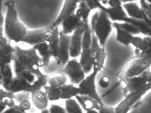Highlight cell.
Segmentation results:
<instances>
[{
  "mask_svg": "<svg viewBox=\"0 0 151 113\" xmlns=\"http://www.w3.org/2000/svg\"><path fill=\"white\" fill-rule=\"evenodd\" d=\"M14 71L17 74L22 71H36L45 67V62L33 47L23 49L18 46L14 47Z\"/></svg>",
  "mask_w": 151,
  "mask_h": 113,
  "instance_id": "cell-1",
  "label": "cell"
},
{
  "mask_svg": "<svg viewBox=\"0 0 151 113\" xmlns=\"http://www.w3.org/2000/svg\"><path fill=\"white\" fill-rule=\"evenodd\" d=\"M5 5L7 8L4 27L5 37L15 43L22 42L26 36L27 30L18 19L15 2L10 1Z\"/></svg>",
  "mask_w": 151,
  "mask_h": 113,
  "instance_id": "cell-2",
  "label": "cell"
},
{
  "mask_svg": "<svg viewBox=\"0 0 151 113\" xmlns=\"http://www.w3.org/2000/svg\"><path fill=\"white\" fill-rule=\"evenodd\" d=\"M91 29L99 40L100 45L105 48L107 39L113 27V23L106 12L104 10L96 11L91 19Z\"/></svg>",
  "mask_w": 151,
  "mask_h": 113,
  "instance_id": "cell-3",
  "label": "cell"
},
{
  "mask_svg": "<svg viewBox=\"0 0 151 113\" xmlns=\"http://www.w3.org/2000/svg\"><path fill=\"white\" fill-rule=\"evenodd\" d=\"M151 66V54L139 53L130 60L119 74L121 81L124 78L139 76Z\"/></svg>",
  "mask_w": 151,
  "mask_h": 113,
  "instance_id": "cell-4",
  "label": "cell"
},
{
  "mask_svg": "<svg viewBox=\"0 0 151 113\" xmlns=\"http://www.w3.org/2000/svg\"><path fill=\"white\" fill-rule=\"evenodd\" d=\"M122 81L125 85L122 89L123 94L125 97L130 92L137 91L151 82V68L139 76L127 78Z\"/></svg>",
  "mask_w": 151,
  "mask_h": 113,
  "instance_id": "cell-5",
  "label": "cell"
},
{
  "mask_svg": "<svg viewBox=\"0 0 151 113\" xmlns=\"http://www.w3.org/2000/svg\"><path fill=\"white\" fill-rule=\"evenodd\" d=\"M59 71L64 73L69 78L71 83L79 85L85 78V73L79 62L74 58Z\"/></svg>",
  "mask_w": 151,
  "mask_h": 113,
  "instance_id": "cell-6",
  "label": "cell"
},
{
  "mask_svg": "<svg viewBox=\"0 0 151 113\" xmlns=\"http://www.w3.org/2000/svg\"><path fill=\"white\" fill-rule=\"evenodd\" d=\"M98 74V72L93 71L92 73L86 77L78 85V87L80 89L79 95L91 97L97 101L101 105H103L104 103L96 90L95 80Z\"/></svg>",
  "mask_w": 151,
  "mask_h": 113,
  "instance_id": "cell-7",
  "label": "cell"
},
{
  "mask_svg": "<svg viewBox=\"0 0 151 113\" xmlns=\"http://www.w3.org/2000/svg\"><path fill=\"white\" fill-rule=\"evenodd\" d=\"M90 25L89 22H83L82 24L73 32L71 36L70 47V56L76 58L80 55L82 50L83 35L86 28Z\"/></svg>",
  "mask_w": 151,
  "mask_h": 113,
  "instance_id": "cell-8",
  "label": "cell"
},
{
  "mask_svg": "<svg viewBox=\"0 0 151 113\" xmlns=\"http://www.w3.org/2000/svg\"><path fill=\"white\" fill-rule=\"evenodd\" d=\"M91 48L94 51L93 71L99 73L104 66L106 58V53L105 48L100 46L98 39L93 32Z\"/></svg>",
  "mask_w": 151,
  "mask_h": 113,
  "instance_id": "cell-9",
  "label": "cell"
},
{
  "mask_svg": "<svg viewBox=\"0 0 151 113\" xmlns=\"http://www.w3.org/2000/svg\"><path fill=\"white\" fill-rule=\"evenodd\" d=\"M82 1L71 0L65 1L57 19L51 24L52 28L54 29L61 25L63 22L69 17L76 13L78 5Z\"/></svg>",
  "mask_w": 151,
  "mask_h": 113,
  "instance_id": "cell-10",
  "label": "cell"
},
{
  "mask_svg": "<svg viewBox=\"0 0 151 113\" xmlns=\"http://www.w3.org/2000/svg\"><path fill=\"white\" fill-rule=\"evenodd\" d=\"M10 41L5 36L0 39V65L10 64L14 61L15 49Z\"/></svg>",
  "mask_w": 151,
  "mask_h": 113,
  "instance_id": "cell-11",
  "label": "cell"
},
{
  "mask_svg": "<svg viewBox=\"0 0 151 113\" xmlns=\"http://www.w3.org/2000/svg\"><path fill=\"white\" fill-rule=\"evenodd\" d=\"M53 29L51 25L46 28L42 29L27 30L26 36L22 42L28 44L32 47L45 42V36L46 33Z\"/></svg>",
  "mask_w": 151,
  "mask_h": 113,
  "instance_id": "cell-12",
  "label": "cell"
},
{
  "mask_svg": "<svg viewBox=\"0 0 151 113\" xmlns=\"http://www.w3.org/2000/svg\"><path fill=\"white\" fill-rule=\"evenodd\" d=\"M71 36L64 35L60 32V57L61 66L59 71L63 68L70 60V47Z\"/></svg>",
  "mask_w": 151,
  "mask_h": 113,
  "instance_id": "cell-13",
  "label": "cell"
},
{
  "mask_svg": "<svg viewBox=\"0 0 151 113\" xmlns=\"http://www.w3.org/2000/svg\"><path fill=\"white\" fill-rule=\"evenodd\" d=\"M32 86L25 78L16 76L5 90L14 94L22 92L31 93Z\"/></svg>",
  "mask_w": 151,
  "mask_h": 113,
  "instance_id": "cell-14",
  "label": "cell"
},
{
  "mask_svg": "<svg viewBox=\"0 0 151 113\" xmlns=\"http://www.w3.org/2000/svg\"><path fill=\"white\" fill-rule=\"evenodd\" d=\"M122 6L129 17L145 21L151 26V21L148 20V18L145 16L141 8L139 7L137 2H134V1H132L123 4Z\"/></svg>",
  "mask_w": 151,
  "mask_h": 113,
  "instance_id": "cell-15",
  "label": "cell"
},
{
  "mask_svg": "<svg viewBox=\"0 0 151 113\" xmlns=\"http://www.w3.org/2000/svg\"><path fill=\"white\" fill-rule=\"evenodd\" d=\"M151 89V82L140 89L128 94L124 97V100L126 103L132 109L135 106H137L138 103L140 102V100L143 95Z\"/></svg>",
  "mask_w": 151,
  "mask_h": 113,
  "instance_id": "cell-16",
  "label": "cell"
},
{
  "mask_svg": "<svg viewBox=\"0 0 151 113\" xmlns=\"http://www.w3.org/2000/svg\"><path fill=\"white\" fill-rule=\"evenodd\" d=\"M83 20L75 14L66 18L62 23V30L61 32L64 35H69L74 32L83 23Z\"/></svg>",
  "mask_w": 151,
  "mask_h": 113,
  "instance_id": "cell-17",
  "label": "cell"
},
{
  "mask_svg": "<svg viewBox=\"0 0 151 113\" xmlns=\"http://www.w3.org/2000/svg\"><path fill=\"white\" fill-rule=\"evenodd\" d=\"M94 51L91 48L82 50L79 63L86 74L90 73L93 68Z\"/></svg>",
  "mask_w": 151,
  "mask_h": 113,
  "instance_id": "cell-18",
  "label": "cell"
},
{
  "mask_svg": "<svg viewBox=\"0 0 151 113\" xmlns=\"http://www.w3.org/2000/svg\"><path fill=\"white\" fill-rule=\"evenodd\" d=\"M52 32L54 36L52 40L48 43V45L52 57H53L56 64L60 68L61 63L60 57V32L58 27L53 29Z\"/></svg>",
  "mask_w": 151,
  "mask_h": 113,
  "instance_id": "cell-19",
  "label": "cell"
},
{
  "mask_svg": "<svg viewBox=\"0 0 151 113\" xmlns=\"http://www.w3.org/2000/svg\"><path fill=\"white\" fill-rule=\"evenodd\" d=\"M32 100L34 106L40 110L47 109L49 100L46 93L43 90H38L31 93Z\"/></svg>",
  "mask_w": 151,
  "mask_h": 113,
  "instance_id": "cell-20",
  "label": "cell"
},
{
  "mask_svg": "<svg viewBox=\"0 0 151 113\" xmlns=\"http://www.w3.org/2000/svg\"><path fill=\"white\" fill-rule=\"evenodd\" d=\"M76 98L79 105L86 111L91 109L98 110L99 109L101 104L94 99L81 95H78Z\"/></svg>",
  "mask_w": 151,
  "mask_h": 113,
  "instance_id": "cell-21",
  "label": "cell"
},
{
  "mask_svg": "<svg viewBox=\"0 0 151 113\" xmlns=\"http://www.w3.org/2000/svg\"><path fill=\"white\" fill-rule=\"evenodd\" d=\"M102 10L106 12L110 20L113 22H122V19L129 17L122 6L115 8L105 7Z\"/></svg>",
  "mask_w": 151,
  "mask_h": 113,
  "instance_id": "cell-22",
  "label": "cell"
},
{
  "mask_svg": "<svg viewBox=\"0 0 151 113\" xmlns=\"http://www.w3.org/2000/svg\"><path fill=\"white\" fill-rule=\"evenodd\" d=\"M36 49L39 55L42 58L45 62V67H47L50 63L52 53L50 51L49 45L47 42H43L37 45L32 47Z\"/></svg>",
  "mask_w": 151,
  "mask_h": 113,
  "instance_id": "cell-23",
  "label": "cell"
},
{
  "mask_svg": "<svg viewBox=\"0 0 151 113\" xmlns=\"http://www.w3.org/2000/svg\"><path fill=\"white\" fill-rule=\"evenodd\" d=\"M1 72V85L6 90L13 79V71L10 64L0 65Z\"/></svg>",
  "mask_w": 151,
  "mask_h": 113,
  "instance_id": "cell-24",
  "label": "cell"
},
{
  "mask_svg": "<svg viewBox=\"0 0 151 113\" xmlns=\"http://www.w3.org/2000/svg\"><path fill=\"white\" fill-rule=\"evenodd\" d=\"M67 76L61 71H56L48 75V84L49 85L60 87L66 84Z\"/></svg>",
  "mask_w": 151,
  "mask_h": 113,
  "instance_id": "cell-25",
  "label": "cell"
},
{
  "mask_svg": "<svg viewBox=\"0 0 151 113\" xmlns=\"http://www.w3.org/2000/svg\"><path fill=\"white\" fill-rule=\"evenodd\" d=\"M122 22L132 24L138 29L140 33L145 35V36L151 37V26L145 21L128 17L122 19Z\"/></svg>",
  "mask_w": 151,
  "mask_h": 113,
  "instance_id": "cell-26",
  "label": "cell"
},
{
  "mask_svg": "<svg viewBox=\"0 0 151 113\" xmlns=\"http://www.w3.org/2000/svg\"><path fill=\"white\" fill-rule=\"evenodd\" d=\"M61 99L68 100L79 95L80 89L73 84H66L61 87Z\"/></svg>",
  "mask_w": 151,
  "mask_h": 113,
  "instance_id": "cell-27",
  "label": "cell"
},
{
  "mask_svg": "<svg viewBox=\"0 0 151 113\" xmlns=\"http://www.w3.org/2000/svg\"><path fill=\"white\" fill-rule=\"evenodd\" d=\"M14 94L2 88L0 90V102L9 108H12L16 105Z\"/></svg>",
  "mask_w": 151,
  "mask_h": 113,
  "instance_id": "cell-28",
  "label": "cell"
},
{
  "mask_svg": "<svg viewBox=\"0 0 151 113\" xmlns=\"http://www.w3.org/2000/svg\"><path fill=\"white\" fill-rule=\"evenodd\" d=\"M91 10L88 6L86 1H82L78 5V7L76 11V14L84 22H89V15Z\"/></svg>",
  "mask_w": 151,
  "mask_h": 113,
  "instance_id": "cell-29",
  "label": "cell"
},
{
  "mask_svg": "<svg viewBox=\"0 0 151 113\" xmlns=\"http://www.w3.org/2000/svg\"><path fill=\"white\" fill-rule=\"evenodd\" d=\"M114 28L116 30V40L125 46L129 45L134 36L122 29L118 27Z\"/></svg>",
  "mask_w": 151,
  "mask_h": 113,
  "instance_id": "cell-30",
  "label": "cell"
},
{
  "mask_svg": "<svg viewBox=\"0 0 151 113\" xmlns=\"http://www.w3.org/2000/svg\"><path fill=\"white\" fill-rule=\"evenodd\" d=\"M48 74H44L40 69L39 70L37 71V79L32 86L31 93L36 90H43L48 83Z\"/></svg>",
  "mask_w": 151,
  "mask_h": 113,
  "instance_id": "cell-31",
  "label": "cell"
},
{
  "mask_svg": "<svg viewBox=\"0 0 151 113\" xmlns=\"http://www.w3.org/2000/svg\"><path fill=\"white\" fill-rule=\"evenodd\" d=\"M43 89L46 93L48 99L50 101L59 100L61 99V87H57L50 85H47Z\"/></svg>",
  "mask_w": 151,
  "mask_h": 113,
  "instance_id": "cell-32",
  "label": "cell"
},
{
  "mask_svg": "<svg viewBox=\"0 0 151 113\" xmlns=\"http://www.w3.org/2000/svg\"><path fill=\"white\" fill-rule=\"evenodd\" d=\"M113 27H118L120 29L124 30L125 31L134 35H138L140 32L137 28L132 24L129 22H124L122 23H119L116 22L113 23Z\"/></svg>",
  "mask_w": 151,
  "mask_h": 113,
  "instance_id": "cell-33",
  "label": "cell"
},
{
  "mask_svg": "<svg viewBox=\"0 0 151 113\" xmlns=\"http://www.w3.org/2000/svg\"><path fill=\"white\" fill-rule=\"evenodd\" d=\"M65 108L68 113H83L81 106L74 99H70L65 101Z\"/></svg>",
  "mask_w": 151,
  "mask_h": 113,
  "instance_id": "cell-34",
  "label": "cell"
},
{
  "mask_svg": "<svg viewBox=\"0 0 151 113\" xmlns=\"http://www.w3.org/2000/svg\"><path fill=\"white\" fill-rule=\"evenodd\" d=\"M143 39V45L140 53L142 54H151V37L145 36Z\"/></svg>",
  "mask_w": 151,
  "mask_h": 113,
  "instance_id": "cell-35",
  "label": "cell"
},
{
  "mask_svg": "<svg viewBox=\"0 0 151 113\" xmlns=\"http://www.w3.org/2000/svg\"><path fill=\"white\" fill-rule=\"evenodd\" d=\"M140 8L145 16L151 21V5L146 1H140Z\"/></svg>",
  "mask_w": 151,
  "mask_h": 113,
  "instance_id": "cell-36",
  "label": "cell"
},
{
  "mask_svg": "<svg viewBox=\"0 0 151 113\" xmlns=\"http://www.w3.org/2000/svg\"><path fill=\"white\" fill-rule=\"evenodd\" d=\"M132 108L126 103L124 99L115 107V113H128Z\"/></svg>",
  "mask_w": 151,
  "mask_h": 113,
  "instance_id": "cell-37",
  "label": "cell"
},
{
  "mask_svg": "<svg viewBox=\"0 0 151 113\" xmlns=\"http://www.w3.org/2000/svg\"><path fill=\"white\" fill-rule=\"evenodd\" d=\"M87 5L91 10L99 9V10H103L105 6L101 3V1H95V0H89L86 1Z\"/></svg>",
  "mask_w": 151,
  "mask_h": 113,
  "instance_id": "cell-38",
  "label": "cell"
},
{
  "mask_svg": "<svg viewBox=\"0 0 151 113\" xmlns=\"http://www.w3.org/2000/svg\"><path fill=\"white\" fill-rule=\"evenodd\" d=\"M2 113H27L21 110L19 105H16L14 107L12 108H9ZM40 113H49V111L47 109L41 111Z\"/></svg>",
  "mask_w": 151,
  "mask_h": 113,
  "instance_id": "cell-39",
  "label": "cell"
},
{
  "mask_svg": "<svg viewBox=\"0 0 151 113\" xmlns=\"http://www.w3.org/2000/svg\"><path fill=\"white\" fill-rule=\"evenodd\" d=\"M131 44L133 45L136 49H138L141 52L143 45V39L141 37L134 36Z\"/></svg>",
  "mask_w": 151,
  "mask_h": 113,
  "instance_id": "cell-40",
  "label": "cell"
},
{
  "mask_svg": "<svg viewBox=\"0 0 151 113\" xmlns=\"http://www.w3.org/2000/svg\"><path fill=\"white\" fill-rule=\"evenodd\" d=\"M49 113H67L65 108L56 104L51 105L50 108L48 109Z\"/></svg>",
  "mask_w": 151,
  "mask_h": 113,
  "instance_id": "cell-41",
  "label": "cell"
},
{
  "mask_svg": "<svg viewBox=\"0 0 151 113\" xmlns=\"http://www.w3.org/2000/svg\"><path fill=\"white\" fill-rule=\"evenodd\" d=\"M98 111L99 113H115V107H109L104 104L100 105Z\"/></svg>",
  "mask_w": 151,
  "mask_h": 113,
  "instance_id": "cell-42",
  "label": "cell"
},
{
  "mask_svg": "<svg viewBox=\"0 0 151 113\" xmlns=\"http://www.w3.org/2000/svg\"><path fill=\"white\" fill-rule=\"evenodd\" d=\"M19 106L21 110L26 112L30 109L31 105L28 100H24L20 102Z\"/></svg>",
  "mask_w": 151,
  "mask_h": 113,
  "instance_id": "cell-43",
  "label": "cell"
},
{
  "mask_svg": "<svg viewBox=\"0 0 151 113\" xmlns=\"http://www.w3.org/2000/svg\"><path fill=\"white\" fill-rule=\"evenodd\" d=\"M30 93L27 92H22L18 93L17 96L15 95V100L17 101L20 102L24 100H28L29 97Z\"/></svg>",
  "mask_w": 151,
  "mask_h": 113,
  "instance_id": "cell-44",
  "label": "cell"
},
{
  "mask_svg": "<svg viewBox=\"0 0 151 113\" xmlns=\"http://www.w3.org/2000/svg\"><path fill=\"white\" fill-rule=\"evenodd\" d=\"M110 83V79L109 77L104 76L101 77L99 81V84L102 88H106L108 87Z\"/></svg>",
  "mask_w": 151,
  "mask_h": 113,
  "instance_id": "cell-45",
  "label": "cell"
},
{
  "mask_svg": "<svg viewBox=\"0 0 151 113\" xmlns=\"http://www.w3.org/2000/svg\"><path fill=\"white\" fill-rule=\"evenodd\" d=\"M122 1L120 0H109L108 1V5L109 7L113 8L118 7L122 5Z\"/></svg>",
  "mask_w": 151,
  "mask_h": 113,
  "instance_id": "cell-46",
  "label": "cell"
},
{
  "mask_svg": "<svg viewBox=\"0 0 151 113\" xmlns=\"http://www.w3.org/2000/svg\"><path fill=\"white\" fill-rule=\"evenodd\" d=\"M0 27L4 28L5 25V18L3 16L2 11H1V16H0Z\"/></svg>",
  "mask_w": 151,
  "mask_h": 113,
  "instance_id": "cell-47",
  "label": "cell"
},
{
  "mask_svg": "<svg viewBox=\"0 0 151 113\" xmlns=\"http://www.w3.org/2000/svg\"><path fill=\"white\" fill-rule=\"evenodd\" d=\"M0 103H1V113H2V112H4V111L6 110L5 109L6 108V106H5L2 103H1V102H0Z\"/></svg>",
  "mask_w": 151,
  "mask_h": 113,
  "instance_id": "cell-48",
  "label": "cell"
},
{
  "mask_svg": "<svg viewBox=\"0 0 151 113\" xmlns=\"http://www.w3.org/2000/svg\"><path fill=\"white\" fill-rule=\"evenodd\" d=\"M86 113H99V112L96 109H91L86 111Z\"/></svg>",
  "mask_w": 151,
  "mask_h": 113,
  "instance_id": "cell-49",
  "label": "cell"
},
{
  "mask_svg": "<svg viewBox=\"0 0 151 113\" xmlns=\"http://www.w3.org/2000/svg\"><path fill=\"white\" fill-rule=\"evenodd\" d=\"M101 2L103 5H108V1H101Z\"/></svg>",
  "mask_w": 151,
  "mask_h": 113,
  "instance_id": "cell-50",
  "label": "cell"
},
{
  "mask_svg": "<svg viewBox=\"0 0 151 113\" xmlns=\"http://www.w3.org/2000/svg\"><path fill=\"white\" fill-rule=\"evenodd\" d=\"M146 1L147 3H148L149 4L151 5V0H148V1Z\"/></svg>",
  "mask_w": 151,
  "mask_h": 113,
  "instance_id": "cell-51",
  "label": "cell"
},
{
  "mask_svg": "<svg viewBox=\"0 0 151 113\" xmlns=\"http://www.w3.org/2000/svg\"><path fill=\"white\" fill-rule=\"evenodd\" d=\"M67 113H68V112H67Z\"/></svg>",
  "mask_w": 151,
  "mask_h": 113,
  "instance_id": "cell-52",
  "label": "cell"
}]
</instances>
